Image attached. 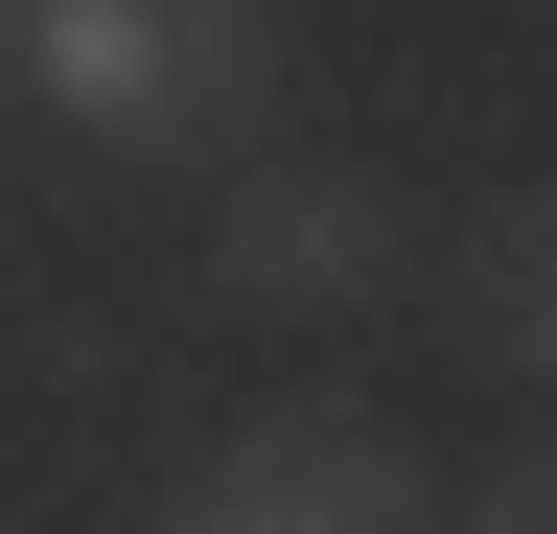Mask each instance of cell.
I'll list each match as a JSON object with an SVG mask.
<instances>
[{
	"label": "cell",
	"instance_id": "6da1fadb",
	"mask_svg": "<svg viewBox=\"0 0 557 534\" xmlns=\"http://www.w3.org/2000/svg\"><path fill=\"white\" fill-rule=\"evenodd\" d=\"M0 94L94 163H256L278 0H0Z\"/></svg>",
	"mask_w": 557,
	"mask_h": 534
},
{
	"label": "cell",
	"instance_id": "3957f363",
	"mask_svg": "<svg viewBox=\"0 0 557 534\" xmlns=\"http://www.w3.org/2000/svg\"><path fill=\"white\" fill-rule=\"evenodd\" d=\"M163 534H418V442L372 395H278V419H233L163 488Z\"/></svg>",
	"mask_w": 557,
	"mask_h": 534
},
{
	"label": "cell",
	"instance_id": "5b68a950",
	"mask_svg": "<svg viewBox=\"0 0 557 534\" xmlns=\"http://www.w3.org/2000/svg\"><path fill=\"white\" fill-rule=\"evenodd\" d=\"M465 534H557V511H534V488H487V511H465Z\"/></svg>",
	"mask_w": 557,
	"mask_h": 534
},
{
	"label": "cell",
	"instance_id": "7a4b0ae2",
	"mask_svg": "<svg viewBox=\"0 0 557 534\" xmlns=\"http://www.w3.org/2000/svg\"><path fill=\"white\" fill-rule=\"evenodd\" d=\"M209 280L256 325H348L418 280V186L395 163H209Z\"/></svg>",
	"mask_w": 557,
	"mask_h": 534
},
{
	"label": "cell",
	"instance_id": "277c9868",
	"mask_svg": "<svg viewBox=\"0 0 557 534\" xmlns=\"http://www.w3.org/2000/svg\"><path fill=\"white\" fill-rule=\"evenodd\" d=\"M442 325H465V372H534L557 349V210L534 186H487V210L442 233Z\"/></svg>",
	"mask_w": 557,
	"mask_h": 534
}]
</instances>
